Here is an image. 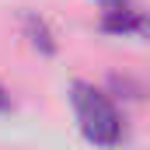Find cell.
Wrapping results in <instances>:
<instances>
[{
    "label": "cell",
    "mask_w": 150,
    "mask_h": 150,
    "mask_svg": "<svg viewBox=\"0 0 150 150\" xmlns=\"http://www.w3.org/2000/svg\"><path fill=\"white\" fill-rule=\"evenodd\" d=\"M70 91H74V108L84 136L98 147H115L122 140V115L115 112V105L87 80H74Z\"/></svg>",
    "instance_id": "cell-1"
},
{
    "label": "cell",
    "mask_w": 150,
    "mask_h": 150,
    "mask_svg": "<svg viewBox=\"0 0 150 150\" xmlns=\"http://www.w3.org/2000/svg\"><path fill=\"white\" fill-rule=\"evenodd\" d=\"M101 28H105V32H115V35L140 32V28H143V18H140L133 7H122V11H105V18H101Z\"/></svg>",
    "instance_id": "cell-2"
},
{
    "label": "cell",
    "mask_w": 150,
    "mask_h": 150,
    "mask_svg": "<svg viewBox=\"0 0 150 150\" xmlns=\"http://www.w3.org/2000/svg\"><path fill=\"white\" fill-rule=\"evenodd\" d=\"M25 32H28V38H32V45H35L38 52H45V56H52V52H56V38H52L49 25H45L42 18L25 14Z\"/></svg>",
    "instance_id": "cell-3"
},
{
    "label": "cell",
    "mask_w": 150,
    "mask_h": 150,
    "mask_svg": "<svg viewBox=\"0 0 150 150\" xmlns=\"http://www.w3.org/2000/svg\"><path fill=\"white\" fill-rule=\"evenodd\" d=\"M105 4V11H122V7H129V0H101Z\"/></svg>",
    "instance_id": "cell-4"
},
{
    "label": "cell",
    "mask_w": 150,
    "mask_h": 150,
    "mask_svg": "<svg viewBox=\"0 0 150 150\" xmlns=\"http://www.w3.org/2000/svg\"><path fill=\"white\" fill-rule=\"evenodd\" d=\"M7 108H11V94H7L4 84H0V112H7Z\"/></svg>",
    "instance_id": "cell-5"
}]
</instances>
